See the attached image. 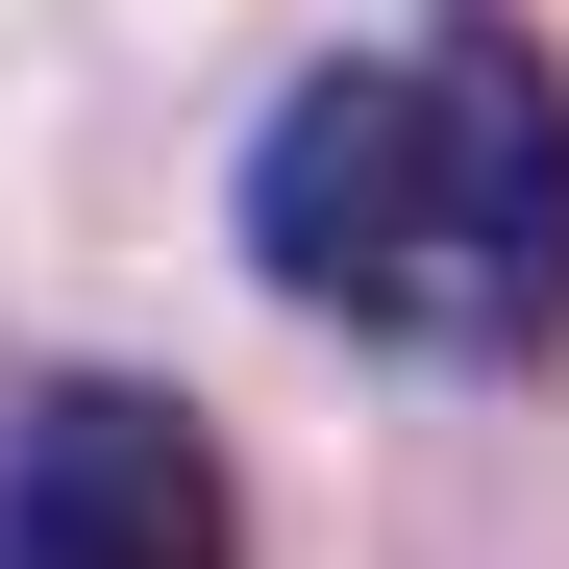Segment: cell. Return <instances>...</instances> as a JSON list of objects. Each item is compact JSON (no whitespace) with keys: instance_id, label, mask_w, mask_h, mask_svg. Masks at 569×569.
I'll return each mask as SVG.
<instances>
[{"instance_id":"obj_2","label":"cell","mask_w":569,"mask_h":569,"mask_svg":"<svg viewBox=\"0 0 569 569\" xmlns=\"http://www.w3.org/2000/svg\"><path fill=\"white\" fill-rule=\"evenodd\" d=\"M0 569H248V496H223L199 397H149V371L0 397Z\"/></svg>"},{"instance_id":"obj_1","label":"cell","mask_w":569,"mask_h":569,"mask_svg":"<svg viewBox=\"0 0 569 569\" xmlns=\"http://www.w3.org/2000/svg\"><path fill=\"white\" fill-rule=\"evenodd\" d=\"M248 272L298 322L371 347H446V371H520L569 347V50L446 0L421 50H347L248 124Z\"/></svg>"}]
</instances>
